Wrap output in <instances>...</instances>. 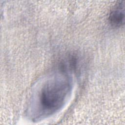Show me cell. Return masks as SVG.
Listing matches in <instances>:
<instances>
[{
	"mask_svg": "<svg viewBox=\"0 0 125 125\" xmlns=\"http://www.w3.org/2000/svg\"><path fill=\"white\" fill-rule=\"evenodd\" d=\"M70 83L66 76H56L46 82L42 87L39 101L42 109L52 113L63 105L70 90Z\"/></svg>",
	"mask_w": 125,
	"mask_h": 125,
	"instance_id": "1",
	"label": "cell"
},
{
	"mask_svg": "<svg viewBox=\"0 0 125 125\" xmlns=\"http://www.w3.org/2000/svg\"><path fill=\"white\" fill-rule=\"evenodd\" d=\"M109 23L114 27H120L125 23V1H119L113 7L108 16Z\"/></svg>",
	"mask_w": 125,
	"mask_h": 125,
	"instance_id": "2",
	"label": "cell"
}]
</instances>
